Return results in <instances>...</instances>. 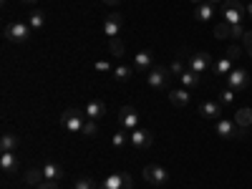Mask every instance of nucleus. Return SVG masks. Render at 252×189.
Wrapping results in <instances>:
<instances>
[{
    "label": "nucleus",
    "instance_id": "nucleus-1",
    "mask_svg": "<svg viewBox=\"0 0 252 189\" xmlns=\"http://www.w3.org/2000/svg\"><path fill=\"white\" fill-rule=\"evenodd\" d=\"M86 114H81L78 109H66L61 114V126L66 129L68 134H81L83 126H86Z\"/></svg>",
    "mask_w": 252,
    "mask_h": 189
},
{
    "label": "nucleus",
    "instance_id": "nucleus-2",
    "mask_svg": "<svg viewBox=\"0 0 252 189\" xmlns=\"http://www.w3.org/2000/svg\"><path fill=\"white\" fill-rule=\"evenodd\" d=\"M245 15L247 8L242 5V0H224L222 3V20H227L229 26H240Z\"/></svg>",
    "mask_w": 252,
    "mask_h": 189
},
{
    "label": "nucleus",
    "instance_id": "nucleus-3",
    "mask_svg": "<svg viewBox=\"0 0 252 189\" xmlns=\"http://www.w3.org/2000/svg\"><path fill=\"white\" fill-rule=\"evenodd\" d=\"M31 33L33 31L28 26V20H10V23H5V38L10 43H26Z\"/></svg>",
    "mask_w": 252,
    "mask_h": 189
},
{
    "label": "nucleus",
    "instance_id": "nucleus-4",
    "mask_svg": "<svg viewBox=\"0 0 252 189\" xmlns=\"http://www.w3.org/2000/svg\"><path fill=\"white\" fill-rule=\"evenodd\" d=\"M217 136L222 139H245L247 129H240V126L235 124V119H217Z\"/></svg>",
    "mask_w": 252,
    "mask_h": 189
},
{
    "label": "nucleus",
    "instance_id": "nucleus-5",
    "mask_svg": "<svg viewBox=\"0 0 252 189\" xmlns=\"http://www.w3.org/2000/svg\"><path fill=\"white\" fill-rule=\"evenodd\" d=\"M144 179L149 182V184L164 187L166 182H169V172H166L161 164H149V166H146V169H144Z\"/></svg>",
    "mask_w": 252,
    "mask_h": 189
},
{
    "label": "nucleus",
    "instance_id": "nucleus-6",
    "mask_svg": "<svg viewBox=\"0 0 252 189\" xmlns=\"http://www.w3.org/2000/svg\"><path fill=\"white\" fill-rule=\"evenodd\" d=\"M250 81H252V76L245 68H232V71H229V76H227V86L232 89V91H245L250 86Z\"/></svg>",
    "mask_w": 252,
    "mask_h": 189
},
{
    "label": "nucleus",
    "instance_id": "nucleus-7",
    "mask_svg": "<svg viewBox=\"0 0 252 189\" xmlns=\"http://www.w3.org/2000/svg\"><path fill=\"white\" fill-rule=\"evenodd\" d=\"M187 63H189V71H194V73L199 76V73H207L209 68H212V56L202 51V53L189 56V58H187Z\"/></svg>",
    "mask_w": 252,
    "mask_h": 189
},
{
    "label": "nucleus",
    "instance_id": "nucleus-8",
    "mask_svg": "<svg viewBox=\"0 0 252 189\" xmlns=\"http://www.w3.org/2000/svg\"><path fill=\"white\" fill-rule=\"evenodd\" d=\"M98 189H131V174H126V172L111 174L98 184Z\"/></svg>",
    "mask_w": 252,
    "mask_h": 189
},
{
    "label": "nucleus",
    "instance_id": "nucleus-9",
    "mask_svg": "<svg viewBox=\"0 0 252 189\" xmlns=\"http://www.w3.org/2000/svg\"><path fill=\"white\" fill-rule=\"evenodd\" d=\"M144 78H146V83H149L152 89H166V86H169V68L157 66V68H152L149 73H146Z\"/></svg>",
    "mask_w": 252,
    "mask_h": 189
},
{
    "label": "nucleus",
    "instance_id": "nucleus-10",
    "mask_svg": "<svg viewBox=\"0 0 252 189\" xmlns=\"http://www.w3.org/2000/svg\"><path fill=\"white\" fill-rule=\"evenodd\" d=\"M119 124H121V129H124V131H134V129H139V114H136V109H134V106H124V109H119Z\"/></svg>",
    "mask_w": 252,
    "mask_h": 189
},
{
    "label": "nucleus",
    "instance_id": "nucleus-11",
    "mask_svg": "<svg viewBox=\"0 0 252 189\" xmlns=\"http://www.w3.org/2000/svg\"><path fill=\"white\" fill-rule=\"evenodd\" d=\"M152 141H154V134L149 129H134L129 134V144L134 146V149H149Z\"/></svg>",
    "mask_w": 252,
    "mask_h": 189
},
{
    "label": "nucleus",
    "instance_id": "nucleus-12",
    "mask_svg": "<svg viewBox=\"0 0 252 189\" xmlns=\"http://www.w3.org/2000/svg\"><path fill=\"white\" fill-rule=\"evenodd\" d=\"M152 63H154V53L152 51H139L136 56H134V61H131V66H134V71L136 73H149L154 66H152Z\"/></svg>",
    "mask_w": 252,
    "mask_h": 189
},
{
    "label": "nucleus",
    "instance_id": "nucleus-13",
    "mask_svg": "<svg viewBox=\"0 0 252 189\" xmlns=\"http://www.w3.org/2000/svg\"><path fill=\"white\" fill-rule=\"evenodd\" d=\"M121 26H124V18H121L119 13H111V15H106V20H103V33L109 35V40H111V38H119V31H121Z\"/></svg>",
    "mask_w": 252,
    "mask_h": 189
},
{
    "label": "nucleus",
    "instance_id": "nucleus-14",
    "mask_svg": "<svg viewBox=\"0 0 252 189\" xmlns=\"http://www.w3.org/2000/svg\"><path fill=\"white\" fill-rule=\"evenodd\" d=\"M0 169H3V174H15L18 172L15 152H0Z\"/></svg>",
    "mask_w": 252,
    "mask_h": 189
},
{
    "label": "nucleus",
    "instance_id": "nucleus-15",
    "mask_svg": "<svg viewBox=\"0 0 252 189\" xmlns=\"http://www.w3.org/2000/svg\"><path fill=\"white\" fill-rule=\"evenodd\" d=\"M83 114H86V119L98 121L101 116H106V103H103V101H89L86 109H83Z\"/></svg>",
    "mask_w": 252,
    "mask_h": 189
},
{
    "label": "nucleus",
    "instance_id": "nucleus-16",
    "mask_svg": "<svg viewBox=\"0 0 252 189\" xmlns=\"http://www.w3.org/2000/svg\"><path fill=\"white\" fill-rule=\"evenodd\" d=\"M199 114L204 119H217V116H222V103L220 101H204L199 106Z\"/></svg>",
    "mask_w": 252,
    "mask_h": 189
},
{
    "label": "nucleus",
    "instance_id": "nucleus-17",
    "mask_svg": "<svg viewBox=\"0 0 252 189\" xmlns=\"http://www.w3.org/2000/svg\"><path fill=\"white\" fill-rule=\"evenodd\" d=\"M40 172H43V179L46 182H58L63 177V169H61L56 161H46L43 166H40Z\"/></svg>",
    "mask_w": 252,
    "mask_h": 189
},
{
    "label": "nucleus",
    "instance_id": "nucleus-18",
    "mask_svg": "<svg viewBox=\"0 0 252 189\" xmlns=\"http://www.w3.org/2000/svg\"><path fill=\"white\" fill-rule=\"evenodd\" d=\"M215 10H217V5H212V3H199L197 8H194V15H197V20L199 23H207V20H212V15H215Z\"/></svg>",
    "mask_w": 252,
    "mask_h": 189
},
{
    "label": "nucleus",
    "instance_id": "nucleus-19",
    "mask_svg": "<svg viewBox=\"0 0 252 189\" xmlns=\"http://www.w3.org/2000/svg\"><path fill=\"white\" fill-rule=\"evenodd\" d=\"M232 58L229 56H224V58H220L217 63H212V73L215 76H229V71H232Z\"/></svg>",
    "mask_w": 252,
    "mask_h": 189
},
{
    "label": "nucleus",
    "instance_id": "nucleus-20",
    "mask_svg": "<svg viewBox=\"0 0 252 189\" xmlns=\"http://www.w3.org/2000/svg\"><path fill=\"white\" fill-rule=\"evenodd\" d=\"M28 26H31V31L46 28V13H43V10H31V13H28Z\"/></svg>",
    "mask_w": 252,
    "mask_h": 189
},
{
    "label": "nucleus",
    "instance_id": "nucleus-21",
    "mask_svg": "<svg viewBox=\"0 0 252 189\" xmlns=\"http://www.w3.org/2000/svg\"><path fill=\"white\" fill-rule=\"evenodd\" d=\"M169 101H172V106H187L189 103V94H187V89H172L169 91Z\"/></svg>",
    "mask_w": 252,
    "mask_h": 189
},
{
    "label": "nucleus",
    "instance_id": "nucleus-22",
    "mask_svg": "<svg viewBox=\"0 0 252 189\" xmlns=\"http://www.w3.org/2000/svg\"><path fill=\"white\" fill-rule=\"evenodd\" d=\"M136 71H134V66H124V63H119V66H114V71H111V76L116 78V81H129L131 76H134Z\"/></svg>",
    "mask_w": 252,
    "mask_h": 189
},
{
    "label": "nucleus",
    "instance_id": "nucleus-23",
    "mask_svg": "<svg viewBox=\"0 0 252 189\" xmlns=\"http://www.w3.org/2000/svg\"><path fill=\"white\" fill-rule=\"evenodd\" d=\"M18 144H20V139L15 134H3L0 136V152H15Z\"/></svg>",
    "mask_w": 252,
    "mask_h": 189
},
{
    "label": "nucleus",
    "instance_id": "nucleus-24",
    "mask_svg": "<svg viewBox=\"0 0 252 189\" xmlns=\"http://www.w3.org/2000/svg\"><path fill=\"white\" fill-rule=\"evenodd\" d=\"M179 81H182L184 89H197V86H199V76H197L194 71H189V68L179 76Z\"/></svg>",
    "mask_w": 252,
    "mask_h": 189
},
{
    "label": "nucleus",
    "instance_id": "nucleus-25",
    "mask_svg": "<svg viewBox=\"0 0 252 189\" xmlns=\"http://www.w3.org/2000/svg\"><path fill=\"white\" fill-rule=\"evenodd\" d=\"M229 35H232V26H229L227 20H217V23H215V38L217 40H224Z\"/></svg>",
    "mask_w": 252,
    "mask_h": 189
},
{
    "label": "nucleus",
    "instance_id": "nucleus-26",
    "mask_svg": "<svg viewBox=\"0 0 252 189\" xmlns=\"http://www.w3.org/2000/svg\"><path fill=\"white\" fill-rule=\"evenodd\" d=\"M235 124L240 126V129H247V126L252 124V109H240L235 114Z\"/></svg>",
    "mask_w": 252,
    "mask_h": 189
},
{
    "label": "nucleus",
    "instance_id": "nucleus-27",
    "mask_svg": "<svg viewBox=\"0 0 252 189\" xmlns=\"http://www.w3.org/2000/svg\"><path fill=\"white\" fill-rule=\"evenodd\" d=\"M26 182L35 189V187H40V184H43L46 179H43V172H40V169H28L26 172Z\"/></svg>",
    "mask_w": 252,
    "mask_h": 189
},
{
    "label": "nucleus",
    "instance_id": "nucleus-28",
    "mask_svg": "<svg viewBox=\"0 0 252 189\" xmlns=\"http://www.w3.org/2000/svg\"><path fill=\"white\" fill-rule=\"evenodd\" d=\"M126 144H129V134H126L124 129H121V131H116V134L111 136V146H114V149H124Z\"/></svg>",
    "mask_w": 252,
    "mask_h": 189
},
{
    "label": "nucleus",
    "instance_id": "nucleus-29",
    "mask_svg": "<svg viewBox=\"0 0 252 189\" xmlns=\"http://www.w3.org/2000/svg\"><path fill=\"white\" fill-rule=\"evenodd\" d=\"M235 94H237V91H232V89L227 86V89H222V91L217 94V101L222 103V106H229V103L235 101Z\"/></svg>",
    "mask_w": 252,
    "mask_h": 189
},
{
    "label": "nucleus",
    "instance_id": "nucleus-30",
    "mask_svg": "<svg viewBox=\"0 0 252 189\" xmlns=\"http://www.w3.org/2000/svg\"><path fill=\"white\" fill-rule=\"evenodd\" d=\"M73 189H96V184H94L91 177H78L76 184H73Z\"/></svg>",
    "mask_w": 252,
    "mask_h": 189
},
{
    "label": "nucleus",
    "instance_id": "nucleus-31",
    "mask_svg": "<svg viewBox=\"0 0 252 189\" xmlns=\"http://www.w3.org/2000/svg\"><path fill=\"white\" fill-rule=\"evenodd\" d=\"M109 48H111V53H114L116 58H121V56H124V43H121L119 38H111V40H109Z\"/></svg>",
    "mask_w": 252,
    "mask_h": 189
},
{
    "label": "nucleus",
    "instance_id": "nucleus-32",
    "mask_svg": "<svg viewBox=\"0 0 252 189\" xmlns=\"http://www.w3.org/2000/svg\"><path fill=\"white\" fill-rule=\"evenodd\" d=\"M81 134H83V136H96V134H98V126H96V121H94V119H89Z\"/></svg>",
    "mask_w": 252,
    "mask_h": 189
},
{
    "label": "nucleus",
    "instance_id": "nucleus-33",
    "mask_svg": "<svg viewBox=\"0 0 252 189\" xmlns=\"http://www.w3.org/2000/svg\"><path fill=\"white\" fill-rule=\"evenodd\" d=\"M94 71H98V73H111L114 66H111L109 61H96V63H94Z\"/></svg>",
    "mask_w": 252,
    "mask_h": 189
},
{
    "label": "nucleus",
    "instance_id": "nucleus-34",
    "mask_svg": "<svg viewBox=\"0 0 252 189\" xmlns=\"http://www.w3.org/2000/svg\"><path fill=\"white\" fill-rule=\"evenodd\" d=\"M184 71H187V68H184V63H182V61H179V58H177V61H174V63H172V66H169V73H174V76H177V78H179V76H182V73H184Z\"/></svg>",
    "mask_w": 252,
    "mask_h": 189
},
{
    "label": "nucleus",
    "instance_id": "nucleus-35",
    "mask_svg": "<svg viewBox=\"0 0 252 189\" xmlns=\"http://www.w3.org/2000/svg\"><path fill=\"white\" fill-rule=\"evenodd\" d=\"M242 43H245V53H247V56L252 58V31H247V33H245Z\"/></svg>",
    "mask_w": 252,
    "mask_h": 189
},
{
    "label": "nucleus",
    "instance_id": "nucleus-36",
    "mask_svg": "<svg viewBox=\"0 0 252 189\" xmlns=\"http://www.w3.org/2000/svg\"><path fill=\"white\" fill-rule=\"evenodd\" d=\"M245 33H247V31H245V26L240 23V26H232V35H229V38H235V40H242V38H245Z\"/></svg>",
    "mask_w": 252,
    "mask_h": 189
},
{
    "label": "nucleus",
    "instance_id": "nucleus-37",
    "mask_svg": "<svg viewBox=\"0 0 252 189\" xmlns=\"http://www.w3.org/2000/svg\"><path fill=\"white\" fill-rule=\"evenodd\" d=\"M227 56H229V58H232V61H235L237 56H242V48H240L237 43H232V46H229V48H227Z\"/></svg>",
    "mask_w": 252,
    "mask_h": 189
},
{
    "label": "nucleus",
    "instance_id": "nucleus-38",
    "mask_svg": "<svg viewBox=\"0 0 252 189\" xmlns=\"http://www.w3.org/2000/svg\"><path fill=\"white\" fill-rule=\"evenodd\" d=\"M35 189H58V184H56V182H43V184L35 187Z\"/></svg>",
    "mask_w": 252,
    "mask_h": 189
},
{
    "label": "nucleus",
    "instance_id": "nucleus-39",
    "mask_svg": "<svg viewBox=\"0 0 252 189\" xmlns=\"http://www.w3.org/2000/svg\"><path fill=\"white\" fill-rule=\"evenodd\" d=\"M101 3H106V5H119V0H101Z\"/></svg>",
    "mask_w": 252,
    "mask_h": 189
},
{
    "label": "nucleus",
    "instance_id": "nucleus-40",
    "mask_svg": "<svg viewBox=\"0 0 252 189\" xmlns=\"http://www.w3.org/2000/svg\"><path fill=\"white\" fill-rule=\"evenodd\" d=\"M207 3H212V5H222L224 0H207Z\"/></svg>",
    "mask_w": 252,
    "mask_h": 189
},
{
    "label": "nucleus",
    "instance_id": "nucleus-41",
    "mask_svg": "<svg viewBox=\"0 0 252 189\" xmlns=\"http://www.w3.org/2000/svg\"><path fill=\"white\" fill-rule=\"evenodd\" d=\"M20 3H28V5H35V3H38V0H20Z\"/></svg>",
    "mask_w": 252,
    "mask_h": 189
},
{
    "label": "nucleus",
    "instance_id": "nucleus-42",
    "mask_svg": "<svg viewBox=\"0 0 252 189\" xmlns=\"http://www.w3.org/2000/svg\"><path fill=\"white\" fill-rule=\"evenodd\" d=\"M247 15H250V18H252V3H250V5H247Z\"/></svg>",
    "mask_w": 252,
    "mask_h": 189
},
{
    "label": "nucleus",
    "instance_id": "nucleus-43",
    "mask_svg": "<svg viewBox=\"0 0 252 189\" xmlns=\"http://www.w3.org/2000/svg\"><path fill=\"white\" fill-rule=\"evenodd\" d=\"M192 3H194V5H199V3H204V0H192Z\"/></svg>",
    "mask_w": 252,
    "mask_h": 189
}]
</instances>
